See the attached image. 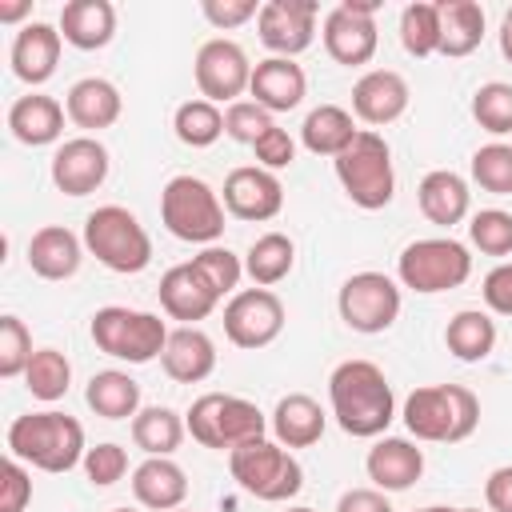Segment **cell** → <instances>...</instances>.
<instances>
[{"label":"cell","mask_w":512,"mask_h":512,"mask_svg":"<svg viewBox=\"0 0 512 512\" xmlns=\"http://www.w3.org/2000/svg\"><path fill=\"white\" fill-rule=\"evenodd\" d=\"M188 432L196 444L204 448H240V444H252V440H264V428H268V416L244 400V396H228V392H204L200 400H192L188 416H184Z\"/></svg>","instance_id":"7"},{"label":"cell","mask_w":512,"mask_h":512,"mask_svg":"<svg viewBox=\"0 0 512 512\" xmlns=\"http://www.w3.org/2000/svg\"><path fill=\"white\" fill-rule=\"evenodd\" d=\"M408 100H412L408 80L392 68H372L352 84V112L372 128L400 120L408 112Z\"/></svg>","instance_id":"18"},{"label":"cell","mask_w":512,"mask_h":512,"mask_svg":"<svg viewBox=\"0 0 512 512\" xmlns=\"http://www.w3.org/2000/svg\"><path fill=\"white\" fill-rule=\"evenodd\" d=\"M296 264V244L284 232H264L252 240L248 256H244V272L252 276L256 288H272L280 284Z\"/></svg>","instance_id":"35"},{"label":"cell","mask_w":512,"mask_h":512,"mask_svg":"<svg viewBox=\"0 0 512 512\" xmlns=\"http://www.w3.org/2000/svg\"><path fill=\"white\" fill-rule=\"evenodd\" d=\"M176 512H180V508H176Z\"/></svg>","instance_id":"59"},{"label":"cell","mask_w":512,"mask_h":512,"mask_svg":"<svg viewBox=\"0 0 512 512\" xmlns=\"http://www.w3.org/2000/svg\"><path fill=\"white\" fill-rule=\"evenodd\" d=\"M456 512H480V508H456Z\"/></svg>","instance_id":"57"},{"label":"cell","mask_w":512,"mask_h":512,"mask_svg":"<svg viewBox=\"0 0 512 512\" xmlns=\"http://www.w3.org/2000/svg\"><path fill=\"white\" fill-rule=\"evenodd\" d=\"M24 384H28V392L36 396V400H60L64 392H68V384H72V364H68V356L64 352H56V348H36L32 352V360H28V368H24Z\"/></svg>","instance_id":"38"},{"label":"cell","mask_w":512,"mask_h":512,"mask_svg":"<svg viewBox=\"0 0 512 512\" xmlns=\"http://www.w3.org/2000/svg\"><path fill=\"white\" fill-rule=\"evenodd\" d=\"M80 256H84L80 240L64 224H48V228L32 232V240H28V268L40 280H68V276H76Z\"/></svg>","instance_id":"28"},{"label":"cell","mask_w":512,"mask_h":512,"mask_svg":"<svg viewBox=\"0 0 512 512\" xmlns=\"http://www.w3.org/2000/svg\"><path fill=\"white\" fill-rule=\"evenodd\" d=\"M108 180V148L96 136H72L52 156V184L64 196H88Z\"/></svg>","instance_id":"17"},{"label":"cell","mask_w":512,"mask_h":512,"mask_svg":"<svg viewBox=\"0 0 512 512\" xmlns=\"http://www.w3.org/2000/svg\"><path fill=\"white\" fill-rule=\"evenodd\" d=\"M484 500L492 512H512V464L496 468L488 480H484Z\"/></svg>","instance_id":"52"},{"label":"cell","mask_w":512,"mask_h":512,"mask_svg":"<svg viewBox=\"0 0 512 512\" xmlns=\"http://www.w3.org/2000/svg\"><path fill=\"white\" fill-rule=\"evenodd\" d=\"M92 344L112 356V360H128V364H148L164 352L168 344V324L156 312H140V308H120L108 304L92 316Z\"/></svg>","instance_id":"9"},{"label":"cell","mask_w":512,"mask_h":512,"mask_svg":"<svg viewBox=\"0 0 512 512\" xmlns=\"http://www.w3.org/2000/svg\"><path fill=\"white\" fill-rule=\"evenodd\" d=\"M200 12H204V20L212 28L224 32V28H240L244 20H256L260 16V4L256 0H204Z\"/></svg>","instance_id":"48"},{"label":"cell","mask_w":512,"mask_h":512,"mask_svg":"<svg viewBox=\"0 0 512 512\" xmlns=\"http://www.w3.org/2000/svg\"><path fill=\"white\" fill-rule=\"evenodd\" d=\"M172 128H176V140L188 144V148H208L224 136V112L212 104V100H184L172 116Z\"/></svg>","instance_id":"37"},{"label":"cell","mask_w":512,"mask_h":512,"mask_svg":"<svg viewBox=\"0 0 512 512\" xmlns=\"http://www.w3.org/2000/svg\"><path fill=\"white\" fill-rule=\"evenodd\" d=\"M160 364H164V372L176 384H200L216 368V344L196 324H180L176 332H168V344L160 352Z\"/></svg>","instance_id":"22"},{"label":"cell","mask_w":512,"mask_h":512,"mask_svg":"<svg viewBox=\"0 0 512 512\" xmlns=\"http://www.w3.org/2000/svg\"><path fill=\"white\" fill-rule=\"evenodd\" d=\"M220 304L216 288L196 272V264H176L160 276V308L172 316V320H184V324H196L204 320L212 308Z\"/></svg>","instance_id":"19"},{"label":"cell","mask_w":512,"mask_h":512,"mask_svg":"<svg viewBox=\"0 0 512 512\" xmlns=\"http://www.w3.org/2000/svg\"><path fill=\"white\" fill-rule=\"evenodd\" d=\"M468 240L484 256H508L512 252V212L504 208H480L468 224Z\"/></svg>","instance_id":"43"},{"label":"cell","mask_w":512,"mask_h":512,"mask_svg":"<svg viewBox=\"0 0 512 512\" xmlns=\"http://www.w3.org/2000/svg\"><path fill=\"white\" fill-rule=\"evenodd\" d=\"M272 432H276V444H284V448H312L320 436H324V424H328V416H324V408L312 400V396H304V392H288V396H280V404L272 408Z\"/></svg>","instance_id":"29"},{"label":"cell","mask_w":512,"mask_h":512,"mask_svg":"<svg viewBox=\"0 0 512 512\" xmlns=\"http://www.w3.org/2000/svg\"><path fill=\"white\" fill-rule=\"evenodd\" d=\"M500 52H504V60L512 64V8H508L504 20H500Z\"/></svg>","instance_id":"54"},{"label":"cell","mask_w":512,"mask_h":512,"mask_svg":"<svg viewBox=\"0 0 512 512\" xmlns=\"http://www.w3.org/2000/svg\"><path fill=\"white\" fill-rule=\"evenodd\" d=\"M8 452L40 472H68L84 464V428L68 412H24L8 424Z\"/></svg>","instance_id":"2"},{"label":"cell","mask_w":512,"mask_h":512,"mask_svg":"<svg viewBox=\"0 0 512 512\" xmlns=\"http://www.w3.org/2000/svg\"><path fill=\"white\" fill-rule=\"evenodd\" d=\"M472 116L484 132L508 136L512 132V84H504V80L480 84L476 96H472Z\"/></svg>","instance_id":"40"},{"label":"cell","mask_w":512,"mask_h":512,"mask_svg":"<svg viewBox=\"0 0 512 512\" xmlns=\"http://www.w3.org/2000/svg\"><path fill=\"white\" fill-rule=\"evenodd\" d=\"M32 360V336L20 316H0V376L12 380Z\"/></svg>","instance_id":"44"},{"label":"cell","mask_w":512,"mask_h":512,"mask_svg":"<svg viewBox=\"0 0 512 512\" xmlns=\"http://www.w3.org/2000/svg\"><path fill=\"white\" fill-rule=\"evenodd\" d=\"M184 432H188V424H184L172 408H164V404L140 408V412L132 416V440H136V448H144L148 456H172V452L180 448Z\"/></svg>","instance_id":"36"},{"label":"cell","mask_w":512,"mask_h":512,"mask_svg":"<svg viewBox=\"0 0 512 512\" xmlns=\"http://www.w3.org/2000/svg\"><path fill=\"white\" fill-rule=\"evenodd\" d=\"M284 332V304L272 288H244L228 300L224 308V336L252 352V348H268L276 336Z\"/></svg>","instance_id":"13"},{"label":"cell","mask_w":512,"mask_h":512,"mask_svg":"<svg viewBox=\"0 0 512 512\" xmlns=\"http://www.w3.org/2000/svg\"><path fill=\"white\" fill-rule=\"evenodd\" d=\"M400 44L416 60L440 52V12H436V4L416 0L400 12Z\"/></svg>","instance_id":"39"},{"label":"cell","mask_w":512,"mask_h":512,"mask_svg":"<svg viewBox=\"0 0 512 512\" xmlns=\"http://www.w3.org/2000/svg\"><path fill=\"white\" fill-rule=\"evenodd\" d=\"M332 164H336L340 188L348 192V200L356 208L376 212V208L392 204V196H396V172H392V148H388V140L380 132L360 128L356 140Z\"/></svg>","instance_id":"4"},{"label":"cell","mask_w":512,"mask_h":512,"mask_svg":"<svg viewBox=\"0 0 512 512\" xmlns=\"http://www.w3.org/2000/svg\"><path fill=\"white\" fill-rule=\"evenodd\" d=\"M192 68H196L200 100H212V104H236V96L252 80V64H248L244 48L236 40H224V36L204 40Z\"/></svg>","instance_id":"14"},{"label":"cell","mask_w":512,"mask_h":512,"mask_svg":"<svg viewBox=\"0 0 512 512\" xmlns=\"http://www.w3.org/2000/svg\"><path fill=\"white\" fill-rule=\"evenodd\" d=\"M396 276L404 288L412 292H448L460 288L472 276V256L460 240L452 236H428V240H412L400 256H396Z\"/></svg>","instance_id":"10"},{"label":"cell","mask_w":512,"mask_h":512,"mask_svg":"<svg viewBox=\"0 0 512 512\" xmlns=\"http://www.w3.org/2000/svg\"><path fill=\"white\" fill-rule=\"evenodd\" d=\"M268 128H276V124H272V112L260 108L256 100H236V104H228V112H224V136H232V140H240V144H256Z\"/></svg>","instance_id":"45"},{"label":"cell","mask_w":512,"mask_h":512,"mask_svg":"<svg viewBox=\"0 0 512 512\" xmlns=\"http://www.w3.org/2000/svg\"><path fill=\"white\" fill-rule=\"evenodd\" d=\"M484 304L500 316H512V264H496L484 276Z\"/></svg>","instance_id":"50"},{"label":"cell","mask_w":512,"mask_h":512,"mask_svg":"<svg viewBox=\"0 0 512 512\" xmlns=\"http://www.w3.org/2000/svg\"><path fill=\"white\" fill-rule=\"evenodd\" d=\"M472 180L492 196H512V144H484L472 152Z\"/></svg>","instance_id":"41"},{"label":"cell","mask_w":512,"mask_h":512,"mask_svg":"<svg viewBox=\"0 0 512 512\" xmlns=\"http://www.w3.org/2000/svg\"><path fill=\"white\" fill-rule=\"evenodd\" d=\"M444 344H448V352H452L456 360L480 364V360H488L492 348H496V320H492L488 312H480V308H464V312H456V316L448 320Z\"/></svg>","instance_id":"33"},{"label":"cell","mask_w":512,"mask_h":512,"mask_svg":"<svg viewBox=\"0 0 512 512\" xmlns=\"http://www.w3.org/2000/svg\"><path fill=\"white\" fill-rule=\"evenodd\" d=\"M112 512H136V508H112Z\"/></svg>","instance_id":"58"},{"label":"cell","mask_w":512,"mask_h":512,"mask_svg":"<svg viewBox=\"0 0 512 512\" xmlns=\"http://www.w3.org/2000/svg\"><path fill=\"white\" fill-rule=\"evenodd\" d=\"M224 208L236 216V220H272L280 216L284 208V184L276 172L260 168V164H244V168H232L224 176Z\"/></svg>","instance_id":"16"},{"label":"cell","mask_w":512,"mask_h":512,"mask_svg":"<svg viewBox=\"0 0 512 512\" xmlns=\"http://www.w3.org/2000/svg\"><path fill=\"white\" fill-rule=\"evenodd\" d=\"M248 92L256 96L260 108L268 112H292L304 92H308V76L296 60L288 56H268L260 64H252V80H248Z\"/></svg>","instance_id":"21"},{"label":"cell","mask_w":512,"mask_h":512,"mask_svg":"<svg viewBox=\"0 0 512 512\" xmlns=\"http://www.w3.org/2000/svg\"><path fill=\"white\" fill-rule=\"evenodd\" d=\"M416 512H456V508H440V504H432V508H416Z\"/></svg>","instance_id":"55"},{"label":"cell","mask_w":512,"mask_h":512,"mask_svg":"<svg viewBox=\"0 0 512 512\" xmlns=\"http://www.w3.org/2000/svg\"><path fill=\"white\" fill-rule=\"evenodd\" d=\"M336 512H392V504L380 488H352V492L340 496Z\"/></svg>","instance_id":"51"},{"label":"cell","mask_w":512,"mask_h":512,"mask_svg":"<svg viewBox=\"0 0 512 512\" xmlns=\"http://www.w3.org/2000/svg\"><path fill=\"white\" fill-rule=\"evenodd\" d=\"M364 468L380 492H404L424 476V452L404 436H384L368 448Z\"/></svg>","instance_id":"20"},{"label":"cell","mask_w":512,"mask_h":512,"mask_svg":"<svg viewBox=\"0 0 512 512\" xmlns=\"http://www.w3.org/2000/svg\"><path fill=\"white\" fill-rule=\"evenodd\" d=\"M84 400L104 420H128V416L140 412V384L120 368H104V372H96L88 380Z\"/></svg>","instance_id":"34"},{"label":"cell","mask_w":512,"mask_h":512,"mask_svg":"<svg viewBox=\"0 0 512 512\" xmlns=\"http://www.w3.org/2000/svg\"><path fill=\"white\" fill-rule=\"evenodd\" d=\"M252 152H256L260 168L276 172V168H288V164L296 160V140H292L284 128H268V132H264V136L252 144Z\"/></svg>","instance_id":"49"},{"label":"cell","mask_w":512,"mask_h":512,"mask_svg":"<svg viewBox=\"0 0 512 512\" xmlns=\"http://www.w3.org/2000/svg\"><path fill=\"white\" fill-rule=\"evenodd\" d=\"M376 8L380 0H340L328 16H324V48L336 64H368L376 56V44H380V32H376Z\"/></svg>","instance_id":"12"},{"label":"cell","mask_w":512,"mask_h":512,"mask_svg":"<svg viewBox=\"0 0 512 512\" xmlns=\"http://www.w3.org/2000/svg\"><path fill=\"white\" fill-rule=\"evenodd\" d=\"M120 108H124V100H120L116 84L104 80V76H84V80H76V84L68 88V96H64L68 120H72L76 128H88V132L112 128V124L120 120Z\"/></svg>","instance_id":"25"},{"label":"cell","mask_w":512,"mask_h":512,"mask_svg":"<svg viewBox=\"0 0 512 512\" xmlns=\"http://www.w3.org/2000/svg\"><path fill=\"white\" fill-rule=\"evenodd\" d=\"M84 248L120 276H136L152 264V240L144 232V224L120 208V204H104L96 212H88L84 220Z\"/></svg>","instance_id":"6"},{"label":"cell","mask_w":512,"mask_h":512,"mask_svg":"<svg viewBox=\"0 0 512 512\" xmlns=\"http://www.w3.org/2000/svg\"><path fill=\"white\" fill-rule=\"evenodd\" d=\"M64 104L44 96V92H28L8 108V128L20 144L40 148V144H56L64 132Z\"/></svg>","instance_id":"26"},{"label":"cell","mask_w":512,"mask_h":512,"mask_svg":"<svg viewBox=\"0 0 512 512\" xmlns=\"http://www.w3.org/2000/svg\"><path fill=\"white\" fill-rule=\"evenodd\" d=\"M336 308H340V320L352 332L376 336V332H388L396 324V316H400V288L384 272H356V276H348L340 284Z\"/></svg>","instance_id":"11"},{"label":"cell","mask_w":512,"mask_h":512,"mask_svg":"<svg viewBox=\"0 0 512 512\" xmlns=\"http://www.w3.org/2000/svg\"><path fill=\"white\" fill-rule=\"evenodd\" d=\"M84 472L96 488H112L128 472V452L120 444H96V448L84 452Z\"/></svg>","instance_id":"46"},{"label":"cell","mask_w":512,"mask_h":512,"mask_svg":"<svg viewBox=\"0 0 512 512\" xmlns=\"http://www.w3.org/2000/svg\"><path fill=\"white\" fill-rule=\"evenodd\" d=\"M440 56H468L484 40V8L476 0H440Z\"/></svg>","instance_id":"31"},{"label":"cell","mask_w":512,"mask_h":512,"mask_svg":"<svg viewBox=\"0 0 512 512\" xmlns=\"http://www.w3.org/2000/svg\"><path fill=\"white\" fill-rule=\"evenodd\" d=\"M480 424V400L464 384H424L404 400V428L428 444H460Z\"/></svg>","instance_id":"3"},{"label":"cell","mask_w":512,"mask_h":512,"mask_svg":"<svg viewBox=\"0 0 512 512\" xmlns=\"http://www.w3.org/2000/svg\"><path fill=\"white\" fill-rule=\"evenodd\" d=\"M132 496L152 512H176L188 496V476L168 456H148L132 468Z\"/></svg>","instance_id":"24"},{"label":"cell","mask_w":512,"mask_h":512,"mask_svg":"<svg viewBox=\"0 0 512 512\" xmlns=\"http://www.w3.org/2000/svg\"><path fill=\"white\" fill-rule=\"evenodd\" d=\"M288 512H316V508H288Z\"/></svg>","instance_id":"56"},{"label":"cell","mask_w":512,"mask_h":512,"mask_svg":"<svg viewBox=\"0 0 512 512\" xmlns=\"http://www.w3.org/2000/svg\"><path fill=\"white\" fill-rule=\"evenodd\" d=\"M228 472L248 496L268 500V504L292 500L304 488V468L296 464V456L284 444H272V440H252V444L232 448Z\"/></svg>","instance_id":"8"},{"label":"cell","mask_w":512,"mask_h":512,"mask_svg":"<svg viewBox=\"0 0 512 512\" xmlns=\"http://www.w3.org/2000/svg\"><path fill=\"white\" fill-rule=\"evenodd\" d=\"M316 16H320V8L312 0H268V4H260V16H256L260 44L272 56H288L292 60L304 48H312Z\"/></svg>","instance_id":"15"},{"label":"cell","mask_w":512,"mask_h":512,"mask_svg":"<svg viewBox=\"0 0 512 512\" xmlns=\"http://www.w3.org/2000/svg\"><path fill=\"white\" fill-rule=\"evenodd\" d=\"M332 416L348 436H380L396 416V396L380 364L372 360H344L328 376Z\"/></svg>","instance_id":"1"},{"label":"cell","mask_w":512,"mask_h":512,"mask_svg":"<svg viewBox=\"0 0 512 512\" xmlns=\"http://www.w3.org/2000/svg\"><path fill=\"white\" fill-rule=\"evenodd\" d=\"M416 200H420V212L440 224V228H452L468 216V204H472V192L464 184V176H456L452 168H436L420 180L416 188Z\"/></svg>","instance_id":"30"},{"label":"cell","mask_w":512,"mask_h":512,"mask_svg":"<svg viewBox=\"0 0 512 512\" xmlns=\"http://www.w3.org/2000/svg\"><path fill=\"white\" fill-rule=\"evenodd\" d=\"M192 264H196V272L216 288V296H220V300H224L228 292L236 296V284H240V276H244V264H240V256H236L232 248L208 244L204 252H196V256H192Z\"/></svg>","instance_id":"42"},{"label":"cell","mask_w":512,"mask_h":512,"mask_svg":"<svg viewBox=\"0 0 512 512\" xmlns=\"http://www.w3.org/2000/svg\"><path fill=\"white\" fill-rule=\"evenodd\" d=\"M32 500V476L16 456L0 464V512H24Z\"/></svg>","instance_id":"47"},{"label":"cell","mask_w":512,"mask_h":512,"mask_svg":"<svg viewBox=\"0 0 512 512\" xmlns=\"http://www.w3.org/2000/svg\"><path fill=\"white\" fill-rule=\"evenodd\" d=\"M60 44H64V36H60V28H52V24H24L20 32H16V40H12V72L24 80V84H44V80H52V72H56V64H60Z\"/></svg>","instance_id":"23"},{"label":"cell","mask_w":512,"mask_h":512,"mask_svg":"<svg viewBox=\"0 0 512 512\" xmlns=\"http://www.w3.org/2000/svg\"><path fill=\"white\" fill-rule=\"evenodd\" d=\"M356 132H360V128H356L352 112L340 108V104H320V108H312V112L304 116V124H300L304 148L316 152V156H332V160L356 140Z\"/></svg>","instance_id":"32"},{"label":"cell","mask_w":512,"mask_h":512,"mask_svg":"<svg viewBox=\"0 0 512 512\" xmlns=\"http://www.w3.org/2000/svg\"><path fill=\"white\" fill-rule=\"evenodd\" d=\"M32 12V4L28 0H12V4H0V20L4 24H16V20H24Z\"/></svg>","instance_id":"53"},{"label":"cell","mask_w":512,"mask_h":512,"mask_svg":"<svg viewBox=\"0 0 512 512\" xmlns=\"http://www.w3.org/2000/svg\"><path fill=\"white\" fill-rule=\"evenodd\" d=\"M160 220L184 244H216L224 236V200L200 176H172L160 188Z\"/></svg>","instance_id":"5"},{"label":"cell","mask_w":512,"mask_h":512,"mask_svg":"<svg viewBox=\"0 0 512 512\" xmlns=\"http://www.w3.org/2000/svg\"><path fill=\"white\" fill-rule=\"evenodd\" d=\"M60 36L80 52H96L116 36V8L108 0H68L60 8Z\"/></svg>","instance_id":"27"}]
</instances>
